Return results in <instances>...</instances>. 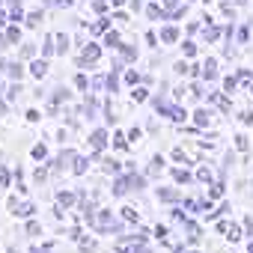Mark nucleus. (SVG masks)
Returning a JSON list of instances; mask_svg holds the SVG:
<instances>
[{
  "label": "nucleus",
  "instance_id": "1",
  "mask_svg": "<svg viewBox=\"0 0 253 253\" xmlns=\"http://www.w3.org/2000/svg\"><path fill=\"white\" fill-rule=\"evenodd\" d=\"M152 104H155V110H158V113H164V116H170V119H176V122H185V116H188L182 107L170 104V101H167V98H161V95H155V98H152Z\"/></svg>",
  "mask_w": 253,
  "mask_h": 253
},
{
  "label": "nucleus",
  "instance_id": "2",
  "mask_svg": "<svg viewBox=\"0 0 253 253\" xmlns=\"http://www.w3.org/2000/svg\"><path fill=\"white\" fill-rule=\"evenodd\" d=\"M92 223H95L101 232H113V229H119V220L113 217V211H98Z\"/></svg>",
  "mask_w": 253,
  "mask_h": 253
},
{
  "label": "nucleus",
  "instance_id": "3",
  "mask_svg": "<svg viewBox=\"0 0 253 253\" xmlns=\"http://www.w3.org/2000/svg\"><path fill=\"white\" fill-rule=\"evenodd\" d=\"M128 191H131V182H128V176H119V179L113 182V194H116V197H125Z\"/></svg>",
  "mask_w": 253,
  "mask_h": 253
},
{
  "label": "nucleus",
  "instance_id": "4",
  "mask_svg": "<svg viewBox=\"0 0 253 253\" xmlns=\"http://www.w3.org/2000/svg\"><path fill=\"white\" fill-rule=\"evenodd\" d=\"M158 197H161L164 203H182V194H179L176 188H158Z\"/></svg>",
  "mask_w": 253,
  "mask_h": 253
},
{
  "label": "nucleus",
  "instance_id": "5",
  "mask_svg": "<svg viewBox=\"0 0 253 253\" xmlns=\"http://www.w3.org/2000/svg\"><path fill=\"white\" fill-rule=\"evenodd\" d=\"M98 54H101V51H98V45H86V48H84V57H81V66L95 63V60H98Z\"/></svg>",
  "mask_w": 253,
  "mask_h": 253
},
{
  "label": "nucleus",
  "instance_id": "6",
  "mask_svg": "<svg viewBox=\"0 0 253 253\" xmlns=\"http://www.w3.org/2000/svg\"><path fill=\"white\" fill-rule=\"evenodd\" d=\"M89 143H92V152H101V149H104V143H107V134H104V131L98 128V131H92Z\"/></svg>",
  "mask_w": 253,
  "mask_h": 253
},
{
  "label": "nucleus",
  "instance_id": "7",
  "mask_svg": "<svg viewBox=\"0 0 253 253\" xmlns=\"http://www.w3.org/2000/svg\"><path fill=\"white\" fill-rule=\"evenodd\" d=\"M203 78H206V81H217V63H214V60H206V66H203Z\"/></svg>",
  "mask_w": 253,
  "mask_h": 253
},
{
  "label": "nucleus",
  "instance_id": "8",
  "mask_svg": "<svg viewBox=\"0 0 253 253\" xmlns=\"http://www.w3.org/2000/svg\"><path fill=\"white\" fill-rule=\"evenodd\" d=\"M116 86H119V63H116V66H113V72L107 75V89H110V92H116Z\"/></svg>",
  "mask_w": 253,
  "mask_h": 253
},
{
  "label": "nucleus",
  "instance_id": "9",
  "mask_svg": "<svg viewBox=\"0 0 253 253\" xmlns=\"http://www.w3.org/2000/svg\"><path fill=\"white\" fill-rule=\"evenodd\" d=\"M209 119H211V113H209V110H197V113H194V122L200 125V128H206Z\"/></svg>",
  "mask_w": 253,
  "mask_h": 253
},
{
  "label": "nucleus",
  "instance_id": "10",
  "mask_svg": "<svg viewBox=\"0 0 253 253\" xmlns=\"http://www.w3.org/2000/svg\"><path fill=\"white\" fill-rule=\"evenodd\" d=\"M30 72H33L36 78H45V72H48V63H45V60H36V63L30 66Z\"/></svg>",
  "mask_w": 253,
  "mask_h": 253
},
{
  "label": "nucleus",
  "instance_id": "11",
  "mask_svg": "<svg viewBox=\"0 0 253 253\" xmlns=\"http://www.w3.org/2000/svg\"><path fill=\"white\" fill-rule=\"evenodd\" d=\"M128 182H131V191L146 188V179H143V176H137V173H128Z\"/></svg>",
  "mask_w": 253,
  "mask_h": 253
},
{
  "label": "nucleus",
  "instance_id": "12",
  "mask_svg": "<svg viewBox=\"0 0 253 253\" xmlns=\"http://www.w3.org/2000/svg\"><path fill=\"white\" fill-rule=\"evenodd\" d=\"M161 39H164V42H176V39H179V30H176V27H164V30H161Z\"/></svg>",
  "mask_w": 253,
  "mask_h": 253
},
{
  "label": "nucleus",
  "instance_id": "13",
  "mask_svg": "<svg viewBox=\"0 0 253 253\" xmlns=\"http://www.w3.org/2000/svg\"><path fill=\"white\" fill-rule=\"evenodd\" d=\"M57 203H60V206H66V209H69V206H72V203H75V194H69V191H60V194H57Z\"/></svg>",
  "mask_w": 253,
  "mask_h": 253
},
{
  "label": "nucleus",
  "instance_id": "14",
  "mask_svg": "<svg viewBox=\"0 0 253 253\" xmlns=\"http://www.w3.org/2000/svg\"><path fill=\"white\" fill-rule=\"evenodd\" d=\"M119 57H122V60H134V57H137V51H134L131 45H119Z\"/></svg>",
  "mask_w": 253,
  "mask_h": 253
},
{
  "label": "nucleus",
  "instance_id": "15",
  "mask_svg": "<svg viewBox=\"0 0 253 253\" xmlns=\"http://www.w3.org/2000/svg\"><path fill=\"white\" fill-rule=\"evenodd\" d=\"M209 98H211V101H214V104H217L220 110H229V101H226L223 95H217V92H209Z\"/></svg>",
  "mask_w": 253,
  "mask_h": 253
},
{
  "label": "nucleus",
  "instance_id": "16",
  "mask_svg": "<svg viewBox=\"0 0 253 253\" xmlns=\"http://www.w3.org/2000/svg\"><path fill=\"white\" fill-rule=\"evenodd\" d=\"M54 39H57V51H60V54H66V48H69V39H66V33H57Z\"/></svg>",
  "mask_w": 253,
  "mask_h": 253
},
{
  "label": "nucleus",
  "instance_id": "17",
  "mask_svg": "<svg viewBox=\"0 0 253 253\" xmlns=\"http://www.w3.org/2000/svg\"><path fill=\"white\" fill-rule=\"evenodd\" d=\"M54 42H57V39H54V36H48V39H45V45H42V54H45V57H48V54H54V51H57V45H54Z\"/></svg>",
  "mask_w": 253,
  "mask_h": 253
},
{
  "label": "nucleus",
  "instance_id": "18",
  "mask_svg": "<svg viewBox=\"0 0 253 253\" xmlns=\"http://www.w3.org/2000/svg\"><path fill=\"white\" fill-rule=\"evenodd\" d=\"M6 72H9V75H12L15 81H21V75H24V69H21L18 63H9V66H6Z\"/></svg>",
  "mask_w": 253,
  "mask_h": 253
},
{
  "label": "nucleus",
  "instance_id": "19",
  "mask_svg": "<svg viewBox=\"0 0 253 253\" xmlns=\"http://www.w3.org/2000/svg\"><path fill=\"white\" fill-rule=\"evenodd\" d=\"M235 86H238V78H223V92H235Z\"/></svg>",
  "mask_w": 253,
  "mask_h": 253
},
{
  "label": "nucleus",
  "instance_id": "20",
  "mask_svg": "<svg viewBox=\"0 0 253 253\" xmlns=\"http://www.w3.org/2000/svg\"><path fill=\"white\" fill-rule=\"evenodd\" d=\"M173 179L182 182V185H188V182H191V173H188V170H173Z\"/></svg>",
  "mask_w": 253,
  "mask_h": 253
},
{
  "label": "nucleus",
  "instance_id": "21",
  "mask_svg": "<svg viewBox=\"0 0 253 253\" xmlns=\"http://www.w3.org/2000/svg\"><path fill=\"white\" fill-rule=\"evenodd\" d=\"M33 211H36V209H33V203H24L15 214H18V217H33Z\"/></svg>",
  "mask_w": 253,
  "mask_h": 253
},
{
  "label": "nucleus",
  "instance_id": "22",
  "mask_svg": "<svg viewBox=\"0 0 253 253\" xmlns=\"http://www.w3.org/2000/svg\"><path fill=\"white\" fill-rule=\"evenodd\" d=\"M104 45H110L113 51H119V36H116V33H107V36H104Z\"/></svg>",
  "mask_w": 253,
  "mask_h": 253
},
{
  "label": "nucleus",
  "instance_id": "23",
  "mask_svg": "<svg viewBox=\"0 0 253 253\" xmlns=\"http://www.w3.org/2000/svg\"><path fill=\"white\" fill-rule=\"evenodd\" d=\"M86 164H89L86 158H75V167H72V170H75V173L81 176V173H86Z\"/></svg>",
  "mask_w": 253,
  "mask_h": 253
},
{
  "label": "nucleus",
  "instance_id": "24",
  "mask_svg": "<svg viewBox=\"0 0 253 253\" xmlns=\"http://www.w3.org/2000/svg\"><path fill=\"white\" fill-rule=\"evenodd\" d=\"M27 24H30V27H39V24H42V12H30V15H27Z\"/></svg>",
  "mask_w": 253,
  "mask_h": 253
},
{
  "label": "nucleus",
  "instance_id": "25",
  "mask_svg": "<svg viewBox=\"0 0 253 253\" xmlns=\"http://www.w3.org/2000/svg\"><path fill=\"white\" fill-rule=\"evenodd\" d=\"M203 33H206V39H209V42H214V39L220 36V30H217V27H211V24H209V27H206Z\"/></svg>",
  "mask_w": 253,
  "mask_h": 253
},
{
  "label": "nucleus",
  "instance_id": "26",
  "mask_svg": "<svg viewBox=\"0 0 253 253\" xmlns=\"http://www.w3.org/2000/svg\"><path fill=\"white\" fill-rule=\"evenodd\" d=\"M146 15H149V18H161L164 12H161V6H158V3H152V6L146 9Z\"/></svg>",
  "mask_w": 253,
  "mask_h": 253
},
{
  "label": "nucleus",
  "instance_id": "27",
  "mask_svg": "<svg viewBox=\"0 0 253 253\" xmlns=\"http://www.w3.org/2000/svg\"><path fill=\"white\" fill-rule=\"evenodd\" d=\"M197 179H200V182H211V173H209V167H200V170H197Z\"/></svg>",
  "mask_w": 253,
  "mask_h": 253
},
{
  "label": "nucleus",
  "instance_id": "28",
  "mask_svg": "<svg viewBox=\"0 0 253 253\" xmlns=\"http://www.w3.org/2000/svg\"><path fill=\"white\" fill-rule=\"evenodd\" d=\"M122 217H125V220H131V223H134V220H137V211H134V209L128 206V209H122Z\"/></svg>",
  "mask_w": 253,
  "mask_h": 253
},
{
  "label": "nucleus",
  "instance_id": "29",
  "mask_svg": "<svg viewBox=\"0 0 253 253\" xmlns=\"http://www.w3.org/2000/svg\"><path fill=\"white\" fill-rule=\"evenodd\" d=\"M113 146H116V149H125V146H128V140H125L122 134H113Z\"/></svg>",
  "mask_w": 253,
  "mask_h": 253
},
{
  "label": "nucleus",
  "instance_id": "30",
  "mask_svg": "<svg viewBox=\"0 0 253 253\" xmlns=\"http://www.w3.org/2000/svg\"><path fill=\"white\" fill-rule=\"evenodd\" d=\"M6 39H9V42H18V39H21L18 27H9V30H6Z\"/></svg>",
  "mask_w": 253,
  "mask_h": 253
},
{
  "label": "nucleus",
  "instance_id": "31",
  "mask_svg": "<svg viewBox=\"0 0 253 253\" xmlns=\"http://www.w3.org/2000/svg\"><path fill=\"white\" fill-rule=\"evenodd\" d=\"M54 92H57V95H54V107H57L63 98H69V92H66V89H54Z\"/></svg>",
  "mask_w": 253,
  "mask_h": 253
},
{
  "label": "nucleus",
  "instance_id": "32",
  "mask_svg": "<svg viewBox=\"0 0 253 253\" xmlns=\"http://www.w3.org/2000/svg\"><path fill=\"white\" fill-rule=\"evenodd\" d=\"M75 158H78V155H75V152H72V149H66V152H63V155H60V164H66V161H75Z\"/></svg>",
  "mask_w": 253,
  "mask_h": 253
},
{
  "label": "nucleus",
  "instance_id": "33",
  "mask_svg": "<svg viewBox=\"0 0 253 253\" xmlns=\"http://www.w3.org/2000/svg\"><path fill=\"white\" fill-rule=\"evenodd\" d=\"M107 3H110V0H95L92 9H95V12H104V9H107Z\"/></svg>",
  "mask_w": 253,
  "mask_h": 253
},
{
  "label": "nucleus",
  "instance_id": "34",
  "mask_svg": "<svg viewBox=\"0 0 253 253\" xmlns=\"http://www.w3.org/2000/svg\"><path fill=\"white\" fill-rule=\"evenodd\" d=\"M104 30H107V18H101V21L92 27V33H104Z\"/></svg>",
  "mask_w": 253,
  "mask_h": 253
},
{
  "label": "nucleus",
  "instance_id": "35",
  "mask_svg": "<svg viewBox=\"0 0 253 253\" xmlns=\"http://www.w3.org/2000/svg\"><path fill=\"white\" fill-rule=\"evenodd\" d=\"M104 170H107V173H119V164H116V161H104Z\"/></svg>",
  "mask_w": 253,
  "mask_h": 253
},
{
  "label": "nucleus",
  "instance_id": "36",
  "mask_svg": "<svg viewBox=\"0 0 253 253\" xmlns=\"http://www.w3.org/2000/svg\"><path fill=\"white\" fill-rule=\"evenodd\" d=\"M226 238H232V241L238 238V226H235V223H229V229H226Z\"/></svg>",
  "mask_w": 253,
  "mask_h": 253
},
{
  "label": "nucleus",
  "instance_id": "37",
  "mask_svg": "<svg viewBox=\"0 0 253 253\" xmlns=\"http://www.w3.org/2000/svg\"><path fill=\"white\" fill-rule=\"evenodd\" d=\"M197 54V45H191V42H185V57H194Z\"/></svg>",
  "mask_w": 253,
  "mask_h": 253
},
{
  "label": "nucleus",
  "instance_id": "38",
  "mask_svg": "<svg viewBox=\"0 0 253 253\" xmlns=\"http://www.w3.org/2000/svg\"><path fill=\"white\" fill-rule=\"evenodd\" d=\"M176 72H179V75H188V72H191V66H188V63H176Z\"/></svg>",
  "mask_w": 253,
  "mask_h": 253
},
{
  "label": "nucleus",
  "instance_id": "39",
  "mask_svg": "<svg viewBox=\"0 0 253 253\" xmlns=\"http://www.w3.org/2000/svg\"><path fill=\"white\" fill-rule=\"evenodd\" d=\"M131 95H134V101H146V89H134Z\"/></svg>",
  "mask_w": 253,
  "mask_h": 253
},
{
  "label": "nucleus",
  "instance_id": "40",
  "mask_svg": "<svg viewBox=\"0 0 253 253\" xmlns=\"http://www.w3.org/2000/svg\"><path fill=\"white\" fill-rule=\"evenodd\" d=\"M27 232H30V235H39V223H36V220H30V223H27Z\"/></svg>",
  "mask_w": 253,
  "mask_h": 253
},
{
  "label": "nucleus",
  "instance_id": "41",
  "mask_svg": "<svg viewBox=\"0 0 253 253\" xmlns=\"http://www.w3.org/2000/svg\"><path fill=\"white\" fill-rule=\"evenodd\" d=\"M75 84H78V89H86V78H84V75H78Z\"/></svg>",
  "mask_w": 253,
  "mask_h": 253
},
{
  "label": "nucleus",
  "instance_id": "42",
  "mask_svg": "<svg viewBox=\"0 0 253 253\" xmlns=\"http://www.w3.org/2000/svg\"><path fill=\"white\" fill-rule=\"evenodd\" d=\"M235 146H238V149L244 152V149H247V137H235Z\"/></svg>",
  "mask_w": 253,
  "mask_h": 253
},
{
  "label": "nucleus",
  "instance_id": "43",
  "mask_svg": "<svg viewBox=\"0 0 253 253\" xmlns=\"http://www.w3.org/2000/svg\"><path fill=\"white\" fill-rule=\"evenodd\" d=\"M45 155H48L45 146H36V149H33V158H45Z\"/></svg>",
  "mask_w": 253,
  "mask_h": 253
},
{
  "label": "nucleus",
  "instance_id": "44",
  "mask_svg": "<svg viewBox=\"0 0 253 253\" xmlns=\"http://www.w3.org/2000/svg\"><path fill=\"white\" fill-rule=\"evenodd\" d=\"M209 194H211V197H223V185H214V188H211Z\"/></svg>",
  "mask_w": 253,
  "mask_h": 253
},
{
  "label": "nucleus",
  "instance_id": "45",
  "mask_svg": "<svg viewBox=\"0 0 253 253\" xmlns=\"http://www.w3.org/2000/svg\"><path fill=\"white\" fill-rule=\"evenodd\" d=\"M125 81H128V84H137V72H125Z\"/></svg>",
  "mask_w": 253,
  "mask_h": 253
},
{
  "label": "nucleus",
  "instance_id": "46",
  "mask_svg": "<svg viewBox=\"0 0 253 253\" xmlns=\"http://www.w3.org/2000/svg\"><path fill=\"white\" fill-rule=\"evenodd\" d=\"M21 57H33V45H24L21 48Z\"/></svg>",
  "mask_w": 253,
  "mask_h": 253
},
{
  "label": "nucleus",
  "instance_id": "47",
  "mask_svg": "<svg viewBox=\"0 0 253 253\" xmlns=\"http://www.w3.org/2000/svg\"><path fill=\"white\" fill-rule=\"evenodd\" d=\"M18 92H21V89H18V84H15V86H12V89L6 92V95H9V101H12V98H18Z\"/></svg>",
  "mask_w": 253,
  "mask_h": 253
},
{
  "label": "nucleus",
  "instance_id": "48",
  "mask_svg": "<svg viewBox=\"0 0 253 253\" xmlns=\"http://www.w3.org/2000/svg\"><path fill=\"white\" fill-rule=\"evenodd\" d=\"M173 158L176 161H185V149H173Z\"/></svg>",
  "mask_w": 253,
  "mask_h": 253
},
{
  "label": "nucleus",
  "instance_id": "49",
  "mask_svg": "<svg viewBox=\"0 0 253 253\" xmlns=\"http://www.w3.org/2000/svg\"><path fill=\"white\" fill-rule=\"evenodd\" d=\"M241 122H244V125H250V122H253V113H241Z\"/></svg>",
  "mask_w": 253,
  "mask_h": 253
},
{
  "label": "nucleus",
  "instance_id": "50",
  "mask_svg": "<svg viewBox=\"0 0 253 253\" xmlns=\"http://www.w3.org/2000/svg\"><path fill=\"white\" fill-rule=\"evenodd\" d=\"M244 229H247V232H253V217H247V220H244Z\"/></svg>",
  "mask_w": 253,
  "mask_h": 253
},
{
  "label": "nucleus",
  "instance_id": "51",
  "mask_svg": "<svg viewBox=\"0 0 253 253\" xmlns=\"http://www.w3.org/2000/svg\"><path fill=\"white\" fill-rule=\"evenodd\" d=\"M33 253H51V247H36Z\"/></svg>",
  "mask_w": 253,
  "mask_h": 253
},
{
  "label": "nucleus",
  "instance_id": "52",
  "mask_svg": "<svg viewBox=\"0 0 253 253\" xmlns=\"http://www.w3.org/2000/svg\"><path fill=\"white\" fill-rule=\"evenodd\" d=\"M57 6H72V0H57Z\"/></svg>",
  "mask_w": 253,
  "mask_h": 253
},
{
  "label": "nucleus",
  "instance_id": "53",
  "mask_svg": "<svg viewBox=\"0 0 253 253\" xmlns=\"http://www.w3.org/2000/svg\"><path fill=\"white\" fill-rule=\"evenodd\" d=\"M6 42H9L6 36H0V51H3V48H6Z\"/></svg>",
  "mask_w": 253,
  "mask_h": 253
},
{
  "label": "nucleus",
  "instance_id": "54",
  "mask_svg": "<svg viewBox=\"0 0 253 253\" xmlns=\"http://www.w3.org/2000/svg\"><path fill=\"white\" fill-rule=\"evenodd\" d=\"M3 21H6V12H3V9H0V24H3Z\"/></svg>",
  "mask_w": 253,
  "mask_h": 253
},
{
  "label": "nucleus",
  "instance_id": "55",
  "mask_svg": "<svg viewBox=\"0 0 253 253\" xmlns=\"http://www.w3.org/2000/svg\"><path fill=\"white\" fill-rule=\"evenodd\" d=\"M110 3H113V6H122V3H125V0H110Z\"/></svg>",
  "mask_w": 253,
  "mask_h": 253
},
{
  "label": "nucleus",
  "instance_id": "56",
  "mask_svg": "<svg viewBox=\"0 0 253 253\" xmlns=\"http://www.w3.org/2000/svg\"><path fill=\"white\" fill-rule=\"evenodd\" d=\"M250 253H253V241H250Z\"/></svg>",
  "mask_w": 253,
  "mask_h": 253
},
{
  "label": "nucleus",
  "instance_id": "57",
  "mask_svg": "<svg viewBox=\"0 0 253 253\" xmlns=\"http://www.w3.org/2000/svg\"><path fill=\"white\" fill-rule=\"evenodd\" d=\"M250 95H253V86H250Z\"/></svg>",
  "mask_w": 253,
  "mask_h": 253
}]
</instances>
